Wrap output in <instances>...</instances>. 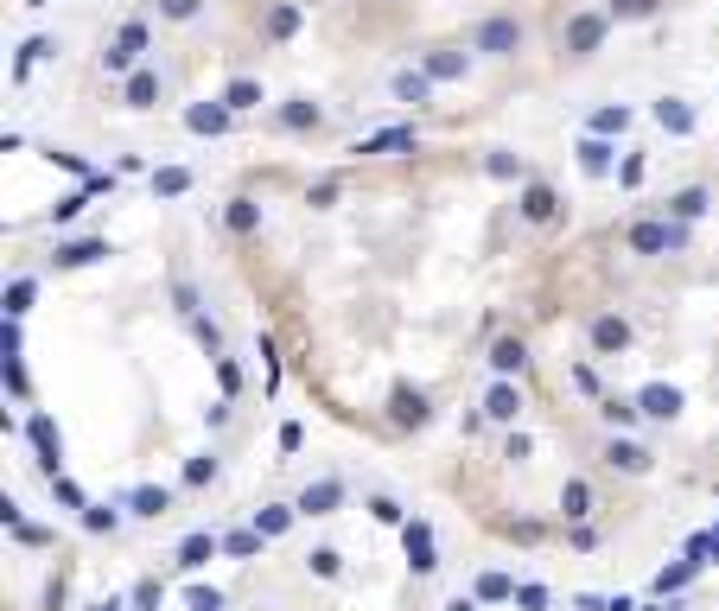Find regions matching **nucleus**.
<instances>
[{
	"mask_svg": "<svg viewBox=\"0 0 719 611\" xmlns=\"http://www.w3.org/2000/svg\"><path fill=\"white\" fill-rule=\"evenodd\" d=\"M599 39H605V20H599V13H580V20L567 26V45H573V51H592Z\"/></svg>",
	"mask_w": 719,
	"mask_h": 611,
	"instance_id": "nucleus-2",
	"label": "nucleus"
},
{
	"mask_svg": "<svg viewBox=\"0 0 719 611\" xmlns=\"http://www.w3.org/2000/svg\"><path fill=\"white\" fill-rule=\"evenodd\" d=\"M128 102H134V109H147V102H153V77H147V71L128 83Z\"/></svg>",
	"mask_w": 719,
	"mask_h": 611,
	"instance_id": "nucleus-10",
	"label": "nucleus"
},
{
	"mask_svg": "<svg viewBox=\"0 0 719 611\" xmlns=\"http://www.w3.org/2000/svg\"><path fill=\"white\" fill-rule=\"evenodd\" d=\"M427 71H433V77H459L465 58H459V51H427Z\"/></svg>",
	"mask_w": 719,
	"mask_h": 611,
	"instance_id": "nucleus-5",
	"label": "nucleus"
},
{
	"mask_svg": "<svg viewBox=\"0 0 719 611\" xmlns=\"http://www.w3.org/2000/svg\"><path fill=\"white\" fill-rule=\"evenodd\" d=\"M662 121H669V128L681 134V128H688V109H681V102H662Z\"/></svg>",
	"mask_w": 719,
	"mask_h": 611,
	"instance_id": "nucleus-11",
	"label": "nucleus"
},
{
	"mask_svg": "<svg viewBox=\"0 0 719 611\" xmlns=\"http://www.w3.org/2000/svg\"><path fill=\"white\" fill-rule=\"evenodd\" d=\"M580 166H586V172H605V166H611V147H599V141H580Z\"/></svg>",
	"mask_w": 719,
	"mask_h": 611,
	"instance_id": "nucleus-7",
	"label": "nucleus"
},
{
	"mask_svg": "<svg viewBox=\"0 0 719 611\" xmlns=\"http://www.w3.org/2000/svg\"><path fill=\"white\" fill-rule=\"evenodd\" d=\"M191 128H198V134H217V128H230V109H191Z\"/></svg>",
	"mask_w": 719,
	"mask_h": 611,
	"instance_id": "nucleus-6",
	"label": "nucleus"
},
{
	"mask_svg": "<svg viewBox=\"0 0 719 611\" xmlns=\"http://www.w3.org/2000/svg\"><path fill=\"white\" fill-rule=\"evenodd\" d=\"M478 45L497 51V58H510V51L522 45V26H516V20H484V26H478Z\"/></svg>",
	"mask_w": 719,
	"mask_h": 611,
	"instance_id": "nucleus-1",
	"label": "nucleus"
},
{
	"mask_svg": "<svg viewBox=\"0 0 719 611\" xmlns=\"http://www.w3.org/2000/svg\"><path fill=\"white\" fill-rule=\"evenodd\" d=\"M338 503H344V484H312V491L300 497V510L306 516H325V510H338Z\"/></svg>",
	"mask_w": 719,
	"mask_h": 611,
	"instance_id": "nucleus-3",
	"label": "nucleus"
},
{
	"mask_svg": "<svg viewBox=\"0 0 719 611\" xmlns=\"http://www.w3.org/2000/svg\"><path fill=\"white\" fill-rule=\"evenodd\" d=\"M140 45H147V26H121V39H115V51H109V64L140 58Z\"/></svg>",
	"mask_w": 719,
	"mask_h": 611,
	"instance_id": "nucleus-4",
	"label": "nucleus"
},
{
	"mask_svg": "<svg viewBox=\"0 0 719 611\" xmlns=\"http://www.w3.org/2000/svg\"><path fill=\"white\" fill-rule=\"evenodd\" d=\"M293 26H300V13H293V7H274V13H268V32H274V39H287Z\"/></svg>",
	"mask_w": 719,
	"mask_h": 611,
	"instance_id": "nucleus-9",
	"label": "nucleus"
},
{
	"mask_svg": "<svg viewBox=\"0 0 719 611\" xmlns=\"http://www.w3.org/2000/svg\"><path fill=\"white\" fill-rule=\"evenodd\" d=\"M560 503H567V516H586V510H592V491H586L580 478H573V484H567V497H560Z\"/></svg>",
	"mask_w": 719,
	"mask_h": 611,
	"instance_id": "nucleus-8",
	"label": "nucleus"
}]
</instances>
